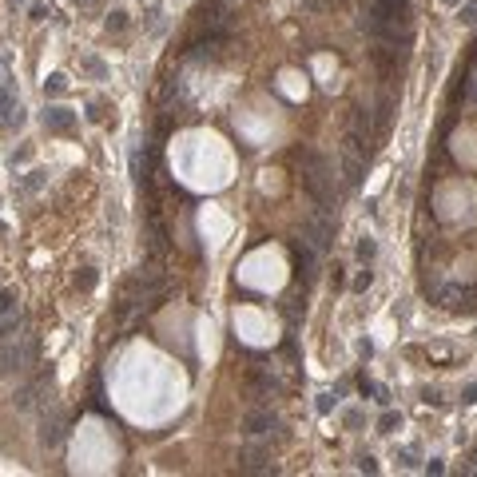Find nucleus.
<instances>
[{
	"label": "nucleus",
	"instance_id": "4468645a",
	"mask_svg": "<svg viewBox=\"0 0 477 477\" xmlns=\"http://www.w3.org/2000/svg\"><path fill=\"white\" fill-rule=\"evenodd\" d=\"M465 299H469V290H465L461 283H450V286H441V290H438V303H441V306H450V310L465 306Z\"/></svg>",
	"mask_w": 477,
	"mask_h": 477
},
{
	"label": "nucleus",
	"instance_id": "9b49d317",
	"mask_svg": "<svg viewBox=\"0 0 477 477\" xmlns=\"http://www.w3.org/2000/svg\"><path fill=\"white\" fill-rule=\"evenodd\" d=\"M270 430H279V418H275L270 410H255V414H247V434L251 438H267Z\"/></svg>",
	"mask_w": 477,
	"mask_h": 477
},
{
	"label": "nucleus",
	"instance_id": "20e7f679",
	"mask_svg": "<svg viewBox=\"0 0 477 477\" xmlns=\"http://www.w3.org/2000/svg\"><path fill=\"white\" fill-rule=\"evenodd\" d=\"M342 172H346V183H350V187H358V183H362L366 152L354 143V139H346V143H342Z\"/></svg>",
	"mask_w": 477,
	"mask_h": 477
},
{
	"label": "nucleus",
	"instance_id": "b1692460",
	"mask_svg": "<svg viewBox=\"0 0 477 477\" xmlns=\"http://www.w3.org/2000/svg\"><path fill=\"white\" fill-rule=\"evenodd\" d=\"M461 402H469V406H474V402H477V386H465V394H461Z\"/></svg>",
	"mask_w": 477,
	"mask_h": 477
},
{
	"label": "nucleus",
	"instance_id": "423d86ee",
	"mask_svg": "<svg viewBox=\"0 0 477 477\" xmlns=\"http://www.w3.org/2000/svg\"><path fill=\"white\" fill-rule=\"evenodd\" d=\"M303 231H306V239H310V247L314 251H326L330 243H334V227H330L326 215H306Z\"/></svg>",
	"mask_w": 477,
	"mask_h": 477
},
{
	"label": "nucleus",
	"instance_id": "f03ea898",
	"mask_svg": "<svg viewBox=\"0 0 477 477\" xmlns=\"http://www.w3.org/2000/svg\"><path fill=\"white\" fill-rule=\"evenodd\" d=\"M306 163H310V172H306V191L323 203V211H330L334 207V187H330V167H326V159L306 155Z\"/></svg>",
	"mask_w": 477,
	"mask_h": 477
},
{
	"label": "nucleus",
	"instance_id": "9d476101",
	"mask_svg": "<svg viewBox=\"0 0 477 477\" xmlns=\"http://www.w3.org/2000/svg\"><path fill=\"white\" fill-rule=\"evenodd\" d=\"M44 128H48V132H56V135H64V132H72V128H76V112H68V108H48V112H44Z\"/></svg>",
	"mask_w": 477,
	"mask_h": 477
},
{
	"label": "nucleus",
	"instance_id": "2eb2a0df",
	"mask_svg": "<svg viewBox=\"0 0 477 477\" xmlns=\"http://www.w3.org/2000/svg\"><path fill=\"white\" fill-rule=\"evenodd\" d=\"M163 247H167V231H163V223H159V215L152 211V251L155 255H163Z\"/></svg>",
	"mask_w": 477,
	"mask_h": 477
},
{
	"label": "nucleus",
	"instance_id": "393cba45",
	"mask_svg": "<svg viewBox=\"0 0 477 477\" xmlns=\"http://www.w3.org/2000/svg\"><path fill=\"white\" fill-rule=\"evenodd\" d=\"M330 406H334V394H323V398H318V410H323V414H326Z\"/></svg>",
	"mask_w": 477,
	"mask_h": 477
},
{
	"label": "nucleus",
	"instance_id": "dca6fc26",
	"mask_svg": "<svg viewBox=\"0 0 477 477\" xmlns=\"http://www.w3.org/2000/svg\"><path fill=\"white\" fill-rule=\"evenodd\" d=\"M76 286H80V290H92V286H95V270L84 267V270L76 275Z\"/></svg>",
	"mask_w": 477,
	"mask_h": 477
},
{
	"label": "nucleus",
	"instance_id": "0eeeda50",
	"mask_svg": "<svg viewBox=\"0 0 477 477\" xmlns=\"http://www.w3.org/2000/svg\"><path fill=\"white\" fill-rule=\"evenodd\" d=\"M20 124H24V112L16 104V92H12V84L0 80V128H20Z\"/></svg>",
	"mask_w": 477,
	"mask_h": 477
},
{
	"label": "nucleus",
	"instance_id": "1a4fd4ad",
	"mask_svg": "<svg viewBox=\"0 0 477 477\" xmlns=\"http://www.w3.org/2000/svg\"><path fill=\"white\" fill-rule=\"evenodd\" d=\"M239 469H243V474H275V461H270L267 450H255V445H247V450L239 454Z\"/></svg>",
	"mask_w": 477,
	"mask_h": 477
},
{
	"label": "nucleus",
	"instance_id": "a211bd4d",
	"mask_svg": "<svg viewBox=\"0 0 477 477\" xmlns=\"http://www.w3.org/2000/svg\"><path fill=\"white\" fill-rule=\"evenodd\" d=\"M44 88H48V92H64V88H68V80L56 72V76H48V84H44Z\"/></svg>",
	"mask_w": 477,
	"mask_h": 477
},
{
	"label": "nucleus",
	"instance_id": "39448f33",
	"mask_svg": "<svg viewBox=\"0 0 477 477\" xmlns=\"http://www.w3.org/2000/svg\"><path fill=\"white\" fill-rule=\"evenodd\" d=\"M20 326H24V314H20L16 294L0 286V338H4V334H12V330H20Z\"/></svg>",
	"mask_w": 477,
	"mask_h": 477
},
{
	"label": "nucleus",
	"instance_id": "412c9836",
	"mask_svg": "<svg viewBox=\"0 0 477 477\" xmlns=\"http://www.w3.org/2000/svg\"><path fill=\"white\" fill-rule=\"evenodd\" d=\"M374 283V275H370V270H362V275H358V279H354V290H366V286Z\"/></svg>",
	"mask_w": 477,
	"mask_h": 477
},
{
	"label": "nucleus",
	"instance_id": "f257e3e1",
	"mask_svg": "<svg viewBox=\"0 0 477 477\" xmlns=\"http://www.w3.org/2000/svg\"><path fill=\"white\" fill-rule=\"evenodd\" d=\"M32 358H36V334H32L28 326H20V330L0 338V378L24 374V370L32 366Z\"/></svg>",
	"mask_w": 477,
	"mask_h": 477
},
{
	"label": "nucleus",
	"instance_id": "a878e982",
	"mask_svg": "<svg viewBox=\"0 0 477 477\" xmlns=\"http://www.w3.org/2000/svg\"><path fill=\"white\" fill-rule=\"evenodd\" d=\"M441 4H445V8H461V0H441Z\"/></svg>",
	"mask_w": 477,
	"mask_h": 477
},
{
	"label": "nucleus",
	"instance_id": "6ab92c4d",
	"mask_svg": "<svg viewBox=\"0 0 477 477\" xmlns=\"http://www.w3.org/2000/svg\"><path fill=\"white\" fill-rule=\"evenodd\" d=\"M358 259H366V263L374 259V239H362V243H358Z\"/></svg>",
	"mask_w": 477,
	"mask_h": 477
},
{
	"label": "nucleus",
	"instance_id": "bb28decb",
	"mask_svg": "<svg viewBox=\"0 0 477 477\" xmlns=\"http://www.w3.org/2000/svg\"><path fill=\"white\" fill-rule=\"evenodd\" d=\"M80 4H84V8H95V4H100V0H80Z\"/></svg>",
	"mask_w": 477,
	"mask_h": 477
},
{
	"label": "nucleus",
	"instance_id": "7ed1b4c3",
	"mask_svg": "<svg viewBox=\"0 0 477 477\" xmlns=\"http://www.w3.org/2000/svg\"><path fill=\"white\" fill-rule=\"evenodd\" d=\"M40 441L44 445H60L64 441V414L56 406H40Z\"/></svg>",
	"mask_w": 477,
	"mask_h": 477
},
{
	"label": "nucleus",
	"instance_id": "f3484780",
	"mask_svg": "<svg viewBox=\"0 0 477 477\" xmlns=\"http://www.w3.org/2000/svg\"><path fill=\"white\" fill-rule=\"evenodd\" d=\"M394 426H398V414H382V421H378L382 434H394Z\"/></svg>",
	"mask_w": 477,
	"mask_h": 477
},
{
	"label": "nucleus",
	"instance_id": "ddd939ff",
	"mask_svg": "<svg viewBox=\"0 0 477 477\" xmlns=\"http://www.w3.org/2000/svg\"><path fill=\"white\" fill-rule=\"evenodd\" d=\"M251 390H255L259 402H267V398H275L279 382H275V374H267V370H251Z\"/></svg>",
	"mask_w": 477,
	"mask_h": 477
},
{
	"label": "nucleus",
	"instance_id": "f8f14e48",
	"mask_svg": "<svg viewBox=\"0 0 477 477\" xmlns=\"http://www.w3.org/2000/svg\"><path fill=\"white\" fill-rule=\"evenodd\" d=\"M294 270L303 283H314L318 275V259H314V247H294Z\"/></svg>",
	"mask_w": 477,
	"mask_h": 477
},
{
	"label": "nucleus",
	"instance_id": "4be33fe9",
	"mask_svg": "<svg viewBox=\"0 0 477 477\" xmlns=\"http://www.w3.org/2000/svg\"><path fill=\"white\" fill-rule=\"evenodd\" d=\"M461 20H469V24L477 20V0H474V4H465V12H461Z\"/></svg>",
	"mask_w": 477,
	"mask_h": 477
},
{
	"label": "nucleus",
	"instance_id": "aec40b11",
	"mask_svg": "<svg viewBox=\"0 0 477 477\" xmlns=\"http://www.w3.org/2000/svg\"><path fill=\"white\" fill-rule=\"evenodd\" d=\"M124 24H128V16H124V12H112V16H108V28H115V32H119Z\"/></svg>",
	"mask_w": 477,
	"mask_h": 477
},
{
	"label": "nucleus",
	"instance_id": "6e6552de",
	"mask_svg": "<svg viewBox=\"0 0 477 477\" xmlns=\"http://www.w3.org/2000/svg\"><path fill=\"white\" fill-rule=\"evenodd\" d=\"M350 139L362 148L366 155H370V139H374V124H370V112L366 108H354V115H350Z\"/></svg>",
	"mask_w": 477,
	"mask_h": 477
},
{
	"label": "nucleus",
	"instance_id": "5701e85b",
	"mask_svg": "<svg viewBox=\"0 0 477 477\" xmlns=\"http://www.w3.org/2000/svg\"><path fill=\"white\" fill-rule=\"evenodd\" d=\"M358 465H362L366 474H374V469H378V465H374V458H370V454H366V458H358Z\"/></svg>",
	"mask_w": 477,
	"mask_h": 477
}]
</instances>
